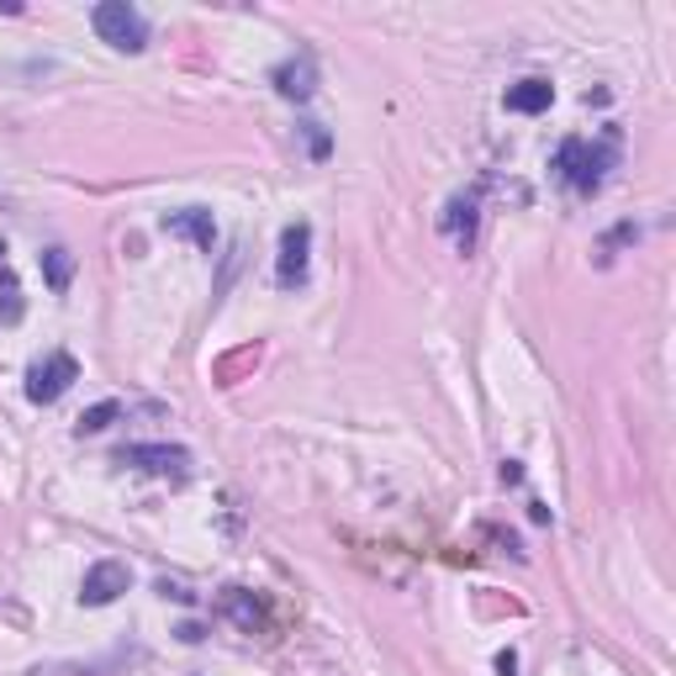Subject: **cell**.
I'll list each match as a JSON object with an SVG mask.
<instances>
[{
    "label": "cell",
    "mask_w": 676,
    "mask_h": 676,
    "mask_svg": "<svg viewBox=\"0 0 676 676\" xmlns=\"http://www.w3.org/2000/svg\"><path fill=\"white\" fill-rule=\"evenodd\" d=\"M555 170L565 175L571 191L592 196V191L603 185V175L614 170V148H597V144H587V138H565V144L555 148Z\"/></svg>",
    "instance_id": "1"
},
{
    "label": "cell",
    "mask_w": 676,
    "mask_h": 676,
    "mask_svg": "<svg viewBox=\"0 0 676 676\" xmlns=\"http://www.w3.org/2000/svg\"><path fill=\"white\" fill-rule=\"evenodd\" d=\"M90 22L101 32V43H112L117 54H144L148 48V22L138 5H127V0H101L95 11H90Z\"/></svg>",
    "instance_id": "2"
},
{
    "label": "cell",
    "mask_w": 676,
    "mask_h": 676,
    "mask_svg": "<svg viewBox=\"0 0 676 676\" xmlns=\"http://www.w3.org/2000/svg\"><path fill=\"white\" fill-rule=\"evenodd\" d=\"M80 381V365H75V354H43V359H32V370H27V397L37 402V408H48V402H59L69 386Z\"/></svg>",
    "instance_id": "3"
},
{
    "label": "cell",
    "mask_w": 676,
    "mask_h": 676,
    "mask_svg": "<svg viewBox=\"0 0 676 676\" xmlns=\"http://www.w3.org/2000/svg\"><path fill=\"white\" fill-rule=\"evenodd\" d=\"M127 587H133V571H127L122 560H95L85 571V582H80V603H85V608H106V603H117Z\"/></svg>",
    "instance_id": "4"
},
{
    "label": "cell",
    "mask_w": 676,
    "mask_h": 676,
    "mask_svg": "<svg viewBox=\"0 0 676 676\" xmlns=\"http://www.w3.org/2000/svg\"><path fill=\"white\" fill-rule=\"evenodd\" d=\"M117 460L122 466H138L148 476H185V466H191V455L180 444H127Z\"/></svg>",
    "instance_id": "5"
},
{
    "label": "cell",
    "mask_w": 676,
    "mask_h": 676,
    "mask_svg": "<svg viewBox=\"0 0 676 676\" xmlns=\"http://www.w3.org/2000/svg\"><path fill=\"white\" fill-rule=\"evenodd\" d=\"M307 249H312V228L307 222H291L286 233H280V265H275V280L291 291L307 280Z\"/></svg>",
    "instance_id": "6"
},
{
    "label": "cell",
    "mask_w": 676,
    "mask_h": 676,
    "mask_svg": "<svg viewBox=\"0 0 676 676\" xmlns=\"http://www.w3.org/2000/svg\"><path fill=\"white\" fill-rule=\"evenodd\" d=\"M476 217H481V191H466V196H455V202L444 206L439 228L455 238V249H460V254L476 243Z\"/></svg>",
    "instance_id": "7"
},
{
    "label": "cell",
    "mask_w": 676,
    "mask_h": 676,
    "mask_svg": "<svg viewBox=\"0 0 676 676\" xmlns=\"http://www.w3.org/2000/svg\"><path fill=\"white\" fill-rule=\"evenodd\" d=\"M270 80H275V90H280L286 101H312V90H318V64H312V54H296V59H286Z\"/></svg>",
    "instance_id": "8"
},
{
    "label": "cell",
    "mask_w": 676,
    "mask_h": 676,
    "mask_svg": "<svg viewBox=\"0 0 676 676\" xmlns=\"http://www.w3.org/2000/svg\"><path fill=\"white\" fill-rule=\"evenodd\" d=\"M550 101H555V85H550V80H518V85H507V95H502V106L518 112V117L550 112Z\"/></svg>",
    "instance_id": "9"
},
{
    "label": "cell",
    "mask_w": 676,
    "mask_h": 676,
    "mask_svg": "<svg viewBox=\"0 0 676 676\" xmlns=\"http://www.w3.org/2000/svg\"><path fill=\"white\" fill-rule=\"evenodd\" d=\"M164 233L191 238L196 249H211L217 228H211V211H206V206H185V211H170V217H164Z\"/></svg>",
    "instance_id": "10"
},
{
    "label": "cell",
    "mask_w": 676,
    "mask_h": 676,
    "mask_svg": "<svg viewBox=\"0 0 676 676\" xmlns=\"http://www.w3.org/2000/svg\"><path fill=\"white\" fill-rule=\"evenodd\" d=\"M43 275H48L54 291H69V280H75V254H69V249H48V254H43Z\"/></svg>",
    "instance_id": "11"
},
{
    "label": "cell",
    "mask_w": 676,
    "mask_h": 676,
    "mask_svg": "<svg viewBox=\"0 0 676 676\" xmlns=\"http://www.w3.org/2000/svg\"><path fill=\"white\" fill-rule=\"evenodd\" d=\"M222 608H228V614L238 618V623H243V629H254V623H260V608H254V603H249V597H243V592H228V597H222Z\"/></svg>",
    "instance_id": "12"
},
{
    "label": "cell",
    "mask_w": 676,
    "mask_h": 676,
    "mask_svg": "<svg viewBox=\"0 0 676 676\" xmlns=\"http://www.w3.org/2000/svg\"><path fill=\"white\" fill-rule=\"evenodd\" d=\"M117 412H122V402H95V408L80 417V434H101V428H106V423H112Z\"/></svg>",
    "instance_id": "13"
},
{
    "label": "cell",
    "mask_w": 676,
    "mask_h": 676,
    "mask_svg": "<svg viewBox=\"0 0 676 676\" xmlns=\"http://www.w3.org/2000/svg\"><path fill=\"white\" fill-rule=\"evenodd\" d=\"M159 592H164V597H180V603H191V597H196V592H185V582H170V576L159 582Z\"/></svg>",
    "instance_id": "14"
},
{
    "label": "cell",
    "mask_w": 676,
    "mask_h": 676,
    "mask_svg": "<svg viewBox=\"0 0 676 676\" xmlns=\"http://www.w3.org/2000/svg\"><path fill=\"white\" fill-rule=\"evenodd\" d=\"M497 676H518V655H513V650H502L497 655Z\"/></svg>",
    "instance_id": "15"
},
{
    "label": "cell",
    "mask_w": 676,
    "mask_h": 676,
    "mask_svg": "<svg viewBox=\"0 0 676 676\" xmlns=\"http://www.w3.org/2000/svg\"><path fill=\"white\" fill-rule=\"evenodd\" d=\"M0 260H5V243H0Z\"/></svg>",
    "instance_id": "16"
}]
</instances>
